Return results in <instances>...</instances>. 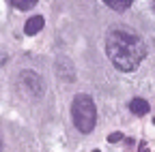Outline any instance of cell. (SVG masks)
<instances>
[{"mask_svg":"<svg viewBox=\"0 0 155 152\" xmlns=\"http://www.w3.org/2000/svg\"><path fill=\"white\" fill-rule=\"evenodd\" d=\"M104 2H106L110 9H114V11H125V9L131 7L134 0H104Z\"/></svg>","mask_w":155,"mask_h":152,"instance_id":"obj_6","label":"cell"},{"mask_svg":"<svg viewBox=\"0 0 155 152\" xmlns=\"http://www.w3.org/2000/svg\"><path fill=\"white\" fill-rule=\"evenodd\" d=\"M153 124H155V118H153Z\"/></svg>","mask_w":155,"mask_h":152,"instance_id":"obj_10","label":"cell"},{"mask_svg":"<svg viewBox=\"0 0 155 152\" xmlns=\"http://www.w3.org/2000/svg\"><path fill=\"white\" fill-rule=\"evenodd\" d=\"M41 28H43V17H41V15H35V17H30V20L26 22L24 32H26L28 36H32V34H37V32H41Z\"/></svg>","mask_w":155,"mask_h":152,"instance_id":"obj_4","label":"cell"},{"mask_svg":"<svg viewBox=\"0 0 155 152\" xmlns=\"http://www.w3.org/2000/svg\"><path fill=\"white\" fill-rule=\"evenodd\" d=\"M37 2H39V0H11V5H13L15 9H22V11H24V9H32Z\"/></svg>","mask_w":155,"mask_h":152,"instance_id":"obj_7","label":"cell"},{"mask_svg":"<svg viewBox=\"0 0 155 152\" xmlns=\"http://www.w3.org/2000/svg\"><path fill=\"white\" fill-rule=\"evenodd\" d=\"M71 118L80 133H91L97 124V107L88 94H78L71 103Z\"/></svg>","mask_w":155,"mask_h":152,"instance_id":"obj_2","label":"cell"},{"mask_svg":"<svg viewBox=\"0 0 155 152\" xmlns=\"http://www.w3.org/2000/svg\"><path fill=\"white\" fill-rule=\"evenodd\" d=\"M129 109L136 113V116H144V113H149V101H144V99H131Z\"/></svg>","mask_w":155,"mask_h":152,"instance_id":"obj_5","label":"cell"},{"mask_svg":"<svg viewBox=\"0 0 155 152\" xmlns=\"http://www.w3.org/2000/svg\"><path fill=\"white\" fill-rule=\"evenodd\" d=\"M19 82H22V86H24L30 94H35V97L43 94V90H45L43 79L39 77L35 71H22V73H19Z\"/></svg>","mask_w":155,"mask_h":152,"instance_id":"obj_3","label":"cell"},{"mask_svg":"<svg viewBox=\"0 0 155 152\" xmlns=\"http://www.w3.org/2000/svg\"><path fill=\"white\" fill-rule=\"evenodd\" d=\"M121 139H123L121 133H112V135H108V141L110 144H116V141H121Z\"/></svg>","mask_w":155,"mask_h":152,"instance_id":"obj_8","label":"cell"},{"mask_svg":"<svg viewBox=\"0 0 155 152\" xmlns=\"http://www.w3.org/2000/svg\"><path fill=\"white\" fill-rule=\"evenodd\" d=\"M0 150H2V144H0Z\"/></svg>","mask_w":155,"mask_h":152,"instance_id":"obj_9","label":"cell"},{"mask_svg":"<svg viewBox=\"0 0 155 152\" xmlns=\"http://www.w3.org/2000/svg\"><path fill=\"white\" fill-rule=\"evenodd\" d=\"M106 54L119 71L131 73L144 60L147 45L142 43L140 36H136L127 30H112L106 36Z\"/></svg>","mask_w":155,"mask_h":152,"instance_id":"obj_1","label":"cell"}]
</instances>
